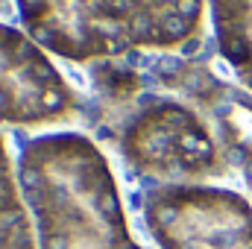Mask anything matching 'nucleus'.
Listing matches in <instances>:
<instances>
[{"mask_svg":"<svg viewBox=\"0 0 252 249\" xmlns=\"http://www.w3.org/2000/svg\"><path fill=\"white\" fill-rule=\"evenodd\" d=\"M82 124L138 187L229 185L217 141L196 109L147 85L135 56L88 64Z\"/></svg>","mask_w":252,"mask_h":249,"instance_id":"obj_1","label":"nucleus"},{"mask_svg":"<svg viewBox=\"0 0 252 249\" xmlns=\"http://www.w3.org/2000/svg\"><path fill=\"white\" fill-rule=\"evenodd\" d=\"M18 179L38 249H153L132 232L112 158L82 132L24 138Z\"/></svg>","mask_w":252,"mask_h":249,"instance_id":"obj_2","label":"nucleus"},{"mask_svg":"<svg viewBox=\"0 0 252 249\" xmlns=\"http://www.w3.org/2000/svg\"><path fill=\"white\" fill-rule=\"evenodd\" d=\"M205 6L208 0H18V15L47 53L88 67L196 47L205 41Z\"/></svg>","mask_w":252,"mask_h":249,"instance_id":"obj_3","label":"nucleus"},{"mask_svg":"<svg viewBox=\"0 0 252 249\" xmlns=\"http://www.w3.org/2000/svg\"><path fill=\"white\" fill-rule=\"evenodd\" d=\"M217 47L208 41L185 53H135L147 85L196 109L217 141L229 187H238L252 202V91L217 70Z\"/></svg>","mask_w":252,"mask_h":249,"instance_id":"obj_4","label":"nucleus"},{"mask_svg":"<svg viewBox=\"0 0 252 249\" xmlns=\"http://www.w3.org/2000/svg\"><path fill=\"white\" fill-rule=\"evenodd\" d=\"M132 205L156 249H252V202L238 187H141Z\"/></svg>","mask_w":252,"mask_h":249,"instance_id":"obj_5","label":"nucleus"},{"mask_svg":"<svg viewBox=\"0 0 252 249\" xmlns=\"http://www.w3.org/2000/svg\"><path fill=\"white\" fill-rule=\"evenodd\" d=\"M85 106L88 97L64 79L27 30L0 24V126L44 129L82 121Z\"/></svg>","mask_w":252,"mask_h":249,"instance_id":"obj_6","label":"nucleus"},{"mask_svg":"<svg viewBox=\"0 0 252 249\" xmlns=\"http://www.w3.org/2000/svg\"><path fill=\"white\" fill-rule=\"evenodd\" d=\"M214 47L229 76L252 91V0H208Z\"/></svg>","mask_w":252,"mask_h":249,"instance_id":"obj_7","label":"nucleus"},{"mask_svg":"<svg viewBox=\"0 0 252 249\" xmlns=\"http://www.w3.org/2000/svg\"><path fill=\"white\" fill-rule=\"evenodd\" d=\"M0 249H38L35 220L24 199L18 161L12 158L3 132H0Z\"/></svg>","mask_w":252,"mask_h":249,"instance_id":"obj_8","label":"nucleus"}]
</instances>
